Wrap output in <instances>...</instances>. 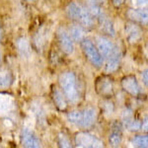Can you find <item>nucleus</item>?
<instances>
[{"mask_svg": "<svg viewBox=\"0 0 148 148\" xmlns=\"http://www.w3.org/2000/svg\"><path fill=\"white\" fill-rule=\"evenodd\" d=\"M59 84L66 100L69 103L75 104L79 101V91L77 87V80L75 74L71 71L63 72L59 77Z\"/></svg>", "mask_w": 148, "mask_h": 148, "instance_id": "obj_1", "label": "nucleus"}, {"mask_svg": "<svg viewBox=\"0 0 148 148\" xmlns=\"http://www.w3.org/2000/svg\"><path fill=\"white\" fill-rule=\"evenodd\" d=\"M66 13L71 20L77 22L83 28H92V26L94 25L92 14L88 11L87 8L76 2L69 4L66 8Z\"/></svg>", "mask_w": 148, "mask_h": 148, "instance_id": "obj_2", "label": "nucleus"}, {"mask_svg": "<svg viewBox=\"0 0 148 148\" xmlns=\"http://www.w3.org/2000/svg\"><path fill=\"white\" fill-rule=\"evenodd\" d=\"M81 47L84 52L86 58L90 61L92 65L95 67L100 68L104 62V57L101 56V53L98 51L97 47L88 39H84L81 42Z\"/></svg>", "mask_w": 148, "mask_h": 148, "instance_id": "obj_3", "label": "nucleus"}, {"mask_svg": "<svg viewBox=\"0 0 148 148\" xmlns=\"http://www.w3.org/2000/svg\"><path fill=\"white\" fill-rule=\"evenodd\" d=\"M75 144L77 147H103L104 144L96 135L88 132H79L75 136Z\"/></svg>", "mask_w": 148, "mask_h": 148, "instance_id": "obj_4", "label": "nucleus"}, {"mask_svg": "<svg viewBox=\"0 0 148 148\" xmlns=\"http://www.w3.org/2000/svg\"><path fill=\"white\" fill-rule=\"evenodd\" d=\"M57 39H58V44L60 46V49H62L64 53L68 54V56L73 53L74 40L70 37V35L65 30H63L62 28H60L57 31Z\"/></svg>", "mask_w": 148, "mask_h": 148, "instance_id": "obj_5", "label": "nucleus"}, {"mask_svg": "<svg viewBox=\"0 0 148 148\" xmlns=\"http://www.w3.org/2000/svg\"><path fill=\"white\" fill-rule=\"evenodd\" d=\"M21 142L23 146L29 147V148H37L40 147V141L35 131L30 127H25L22 130L21 132Z\"/></svg>", "mask_w": 148, "mask_h": 148, "instance_id": "obj_6", "label": "nucleus"}, {"mask_svg": "<svg viewBox=\"0 0 148 148\" xmlns=\"http://www.w3.org/2000/svg\"><path fill=\"white\" fill-rule=\"evenodd\" d=\"M121 57V53L120 49L114 47L111 53L106 57L107 62H106V65H105V70L109 73H112V72H114V71H116V69H118L119 65H120Z\"/></svg>", "mask_w": 148, "mask_h": 148, "instance_id": "obj_7", "label": "nucleus"}, {"mask_svg": "<svg viewBox=\"0 0 148 148\" xmlns=\"http://www.w3.org/2000/svg\"><path fill=\"white\" fill-rule=\"evenodd\" d=\"M126 15L133 22L142 24V25H148V7L130 9Z\"/></svg>", "mask_w": 148, "mask_h": 148, "instance_id": "obj_8", "label": "nucleus"}, {"mask_svg": "<svg viewBox=\"0 0 148 148\" xmlns=\"http://www.w3.org/2000/svg\"><path fill=\"white\" fill-rule=\"evenodd\" d=\"M121 86L123 90L132 96H137L139 94V85L134 76H126L121 80Z\"/></svg>", "mask_w": 148, "mask_h": 148, "instance_id": "obj_9", "label": "nucleus"}, {"mask_svg": "<svg viewBox=\"0 0 148 148\" xmlns=\"http://www.w3.org/2000/svg\"><path fill=\"white\" fill-rule=\"evenodd\" d=\"M96 88L102 96H109L113 93V82L107 76H102L97 80Z\"/></svg>", "mask_w": 148, "mask_h": 148, "instance_id": "obj_10", "label": "nucleus"}, {"mask_svg": "<svg viewBox=\"0 0 148 148\" xmlns=\"http://www.w3.org/2000/svg\"><path fill=\"white\" fill-rule=\"evenodd\" d=\"M96 44L98 51L103 57L108 56L114 47L113 42L106 37H98L96 40Z\"/></svg>", "mask_w": 148, "mask_h": 148, "instance_id": "obj_11", "label": "nucleus"}, {"mask_svg": "<svg viewBox=\"0 0 148 148\" xmlns=\"http://www.w3.org/2000/svg\"><path fill=\"white\" fill-rule=\"evenodd\" d=\"M96 120V111L93 108H87L84 111H81V121L80 127L88 128L90 127Z\"/></svg>", "mask_w": 148, "mask_h": 148, "instance_id": "obj_12", "label": "nucleus"}, {"mask_svg": "<svg viewBox=\"0 0 148 148\" xmlns=\"http://www.w3.org/2000/svg\"><path fill=\"white\" fill-rule=\"evenodd\" d=\"M98 21H99V25H100V27H101L103 32L106 33L107 35L114 37V34H116V31H114V27L113 25V22L111 21V19H110L106 14H104L102 12V13L98 16Z\"/></svg>", "mask_w": 148, "mask_h": 148, "instance_id": "obj_13", "label": "nucleus"}, {"mask_svg": "<svg viewBox=\"0 0 148 148\" xmlns=\"http://www.w3.org/2000/svg\"><path fill=\"white\" fill-rule=\"evenodd\" d=\"M14 100L11 96L0 94V114H6L14 109Z\"/></svg>", "mask_w": 148, "mask_h": 148, "instance_id": "obj_14", "label": "nucleus"}, {"mask_svg": "<svg viewBox=\"0 0 148 148\" xmlns=\"http://www.w3.org/2000/svg\"><path fill=\"white\" fill-rule=\"evenodd\" d=\"M125 33H126V38L130 42H136L141 37V30L139 27L133 24H130L125 27Z\"/></svg>", "mask_w": 148, "mask_h": 148, "instance_id": "obj_15", "label": "nucleus"}, {"mask_svg": "<svg viewBox=\"0 0 148 148\" xmlns=\"http://www.w3.org/2000/svg\"><path fill=\"white\" fill-rule=\"evenodd\" d=\"M69 35H70V37L72 38L74 42H81L85 39V31L79 24H75V25L71 26L70 29H69Z\"/></svg>", "mask_w": 148, "mask_h": 148, "instance_id": "obj_16", "label": "nucleus"}, {"mask_svg": "<svg viewBox=\"0 0 148 148\" xmlns=\"http://www.w3.org/2000/svg\"><path fill=\"white\" fill-rule=\"evenodd\" d=\"M53 101L54 104L56 105V107L59 110L63 111V110L66 109V106H67V100H66L65 96L63 95V93H61L59 90L54 89L53 90Z\"/></svg>", "mask_w": 148, "mask_h": 148, "instance_id": "obj_17", "label": "nucleus"}, {"mask_svg": "<svg viewBox=\"0 0 148 148\" xmlns=\"http://www.w3.org/2000/svg\"><path fill=\"white\" fill-rule=\"evenodd\" d=\"M12 82V75L8 70L0 71V86L1 87H7Z\"/></svg>", "mask_w": 148, "mask_h": 148, "instance_id": "obj_18", "label": "nucleus"}, {"mask_svg": "<svg viewBox=\"0 0 148 148\" xmlns=\"http://www.w3.org/2000/svg\"><path fill=\"white\" fill-rule=\"evenodd\" d=\"M132 144L135 147H142V148L148 147V134L135 136L132 140Z\"/></svg>", "mask_w": 148, "mask_h": 148, "instance_id": "obj_19", "label": "nucleus"}, {"mask_svg": "<svg viewBox=\"0 0 148 148\" xmlns=\"http://www.w3.org/2000/svg\"><path fill=\"white\" fill-rule=\"evenodd\" d=\"M67 120L69 123H71L72 125L79 126L80 121H81V111L70 112V113L67 114Z\"/></svg>", "mask_w": 148, "mask_h": 148, "instance_id": "obj_20", "label": "nucleus"}, {"mask_svg": "<svg viewBox=\"0 0 148 148\" xmlns=\"http://www.w3.org/2000/svg\"><path fill=\"white\" fill-rule=\"evenodd\" d=\"M109 140L112 146H114V147L119 146L121 143V134L120 132H118V131H114L113 133L110 134Z\"/></svg>", "mask_w": 148, "mask_h": 148, "instance_id": "obj_21", "label": "nucleus"}, {"mask_svg": "<svg viewBox=\"0 0 148 148\" xmlns=\"http://www.w3.org/2000/svg\"><path fill=\"white\" fill-rule=\"evenodd\" d=\"M126 127L128 128L130 131H138L141 130V121L137 120H130V121L125 123Z\"/></svg>", "mask_w": 148, "mask_h": 148, "instance_id": "obj_22", "label": "nucleus"}, {"mask_svg": "<svg viewBox=\"0 0 148 148\" xmlns=\"http://www.w3.org/2000/svg\"><path fill=\"white\" fill-rule=\"evenodd\" d=\"M57 142H58V144H59V146H60V147H70L71 146L68 137L66 136L65 134H63V133H60V134L58 135Z\"/></svg>", "mask_w": 148, "mask_h": 148, "instance_id": "obj_23", "label": "nucleus"}, {"mask_svg": "<svg viewBox=\"0 0 148 148\" xmlns=\"http://www.w3.org/2000/svg\"><path fill=\"white\" fill-rule=\"evenodd\" d=\"M135 8H146L148 7V0H133Z\"/></svg>", "mask_w": 148, "mask_h": 148, "instance_id": "obj_24", "label": "nucleus"}, {"mask_svg": "<svg viewBox=\"0 0 148 148\" xmlns=\"http://www.w3.org/2000/svg\"><path fill=\"white\" fill-rule=\"evenodd\" d=\"M141 78H142V82L146 87H148V68L145 69L141 74Z\"/></svg>", "mask_w": 148, "mask_h": 148, "instance_id": "obj_25", "label": "nucleus"}, {"mask_svg": "<svg viewBox=\"0 0 148 148\" xmlns=\"http://www.w3.org/2000/svg\"><path fill=\"white\" fill-rule=\"evenodd\" d=\"M141 130L145 132H148V118H145L143 123H141Z\"/></svg>", "mask_w": 148, "mask_h": 148, "instance_id": "obj_26", "label": "nucleus"}, {"mask_svg": "<svg viewBox=\"0 0 148 148\" xmlns=\"http://www.w3.org/2000/svg\"><path fill=\"white\" fill-rule=\"evenodd\" d=\"M2 64V53H1V51H0V66Z\"/></svg>", "mask_w": 148, "mask_h": 148, "instance_id": "obj_27", "label": "nucleus"}, {"mask_svg": "<svg viewBox=\"0 0 148 148\" xmlns=\"http://www.w3.org/2000/svg\"><path fill=\"white\" fill-rule=\"evenodd\" d=\"M2 39V31H1V28H0V40Z\"/></svg>", "mask_w": 148, "mask_h": 148, "instance_id": "obj_28", "label": "nucleus"}, {"mask_svg": "<svg viewBox=\"0 0 148 148\" xmlns=\"http://www.w3.org/2000/svg\"><path fill=\"white\" fill-rule=\"evenodd\" d=\"M96 1H98L99 3H102V2H103V1H105V0H96Z\"/></svg>", "mask_w": 148, "mask_h": 148, "instance_id": "obj_29", "label": "nucleus"}, {"mask_svg": "<svg viewBox=\"0 0 148 148\" xmlns=\"http://www.w3.org/2000/svg\"><path fill=\"white\" fill-rule=\"evenodd\" d=\"M147 47H148V46H147Z\"/></svg>", "mask_w": 148, "mask_h": 148, "instance_id": "obj_30", "label": "nucleus"}]
</instances>
